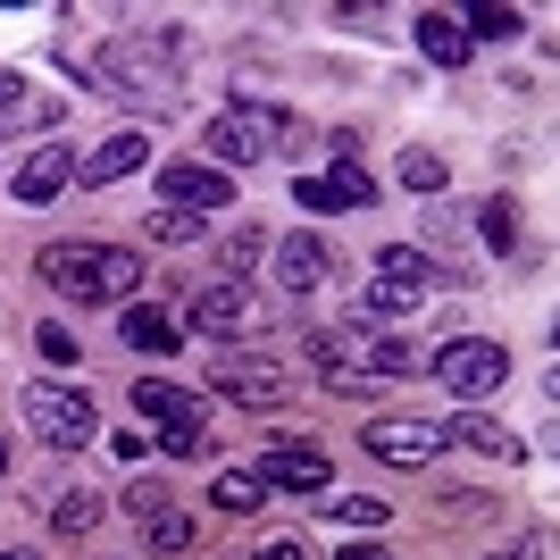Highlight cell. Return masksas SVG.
Listing matches in <instances>:
<instances>
[{
  "instance_id": "13",
  "label": "cell",
  "mask_w": 560,
  "mask_h": 560,
  "mask_svg": "<svg viewBox=\"0 0 560 560\" xmlns=\"http://www.w3.org/2000/svg\"><path fill=\"white\" fill-rule=\"evenodd\" d=\"M135 167H151V135H142V126H117L93 160H75V185H126Z\"/></svg>"
},
{
  "instance_id": "4",
  "label": "cell",
  "mask_w": 560,
  "mask_h": 560,
  "mask_svg": "<svg viewBox=\"0 0 560 560\" xmlns=\"http://www.w3.org/2000/svg\"><path fill=\"white\" fill-rule=\"evenodd\" d=\"M18 410H25V427H34L50 452H75V444H93V435H101L93 401L75 394V385H50V376H34V385H25Z\"/></svg>"
},
{
  "instance_id": "1",
  "label": "cell",
  "mask_w": 560,
  "mask_h": 560,
  "mask_svg": "<svg viewBox=\"0 0 560 560\" xmlns=\"http://www.w3.org/2000/svg\"><path fill=\"white\" fill-rule=\"evenodd\" d=\"M43 284H59L68 302H126L142 284V259L126 252V243H50Z\"/></svg>"
},
{
  "instance_id": "35",
  "label": "cell",
  "mask_w": 560,
  "mask_h": 560,
  "mask_svg": "<svg viewBox=\"0 0 560 560\" xmlns=\"http://www.w3.org/2000/svg\"><path fill=\"white\" fill-rule=\"evenodd\" d=\"M343 560H385V552H376V544H351V552Z\"/></svg>"
},
{
  "instance_id": "18",
  "label": "cell",
  "mask_w": 560,
  "mask_h": 560,
  "mask_svg": "<svg viewBox=\"0 0 560 560\" xmlns=\"http://www.w3.org/2000/svg\"><path fill=\"white\" fill-rule=\"evenodd\" d=\"M444 444L493 452V460H518V452H527V444H518V435H511V427H502V419H486V410H460V419L444 427Z\"/></svg>"
},
{
  "instance_id": "28",
  "label": "cell",
  "mask_w": 560,
  "mask_h": 560,
  "mask_svg": "<svg viewBox=\"0 0 560 560\" xmlns=\"http://www.w3.org/2000/svg\"><path fill=\"white\" fill-rule=\"evenodd\" d=\"M226 268H234V284H243L252 268H268V243H259V234H234V243H226Z\"/></svg>"
},
{
  "instance_id": "11",
  "label": "cell",
  "mask_w": 560,
  "mask_h": 560,
  "mask_svg": "<svg viewBox=\"0 0 560 560\" xmlns=\"http://www.w3.org/2000/svg\"><path fill=\"white\" fill-rule=\"evenodd\" d=\"M75 185V142L59 135V142H43V151H34V160L18 167V176H9V192H18L25 210H43V201H59V192Z\"/></svg>"
},
{
  "instance_id": "16",
  "label": "cell",
  "mask_w": 560,
  "mask_h": 560,
  "mask_svg": "<svg viewBox=\"0 0 560 560\" xmlns=\"http://www.w3.org/2000/svg\"><path fill=\"white\" fill-rule=\"evenodd\" d=\"M43 518H50V536H93L101 518H109V502H101V486H50L43 493Z\"/></svg>"
},
{
  "instance_id": "19",
  "label": "cell",
  "mask_w": 560,
  "mask_h": 560,
  "mask_svg": "<svg viewBox=\"0 0 560 560\" xmlns=\"http://www.w3.org/2000/svg\"><path fill=\"white\" fill-rule=\"evenodd\" d=\"M410 34H419V50L435 59V68H468V34H460V18H444V9H419V18H410Z\"/></svg>"
},
{
  "instance_id": "24",
  "label": "cell",
  "mask_w": 560,
  "mask_h": 560,
  "mask_svg": "<svg viewBox=\"0 0 560 560\" xmlns=\"http://www.w3.org/2000/svg\"><path fill=\"white\" fill-rule=\"evenodd\" d=\"M394 176H401L410 192H444V176H452V167H444V160H435V151L419 142V151H401V160H394Z\"/></svg>"
},
{
  "instance_id": "30",
  "label": "cell",
  "mask_w": 560,
  "mask_h": 560,
  "mask_svg": "<svg viewBox=\"0 0 560 560\" xmlns=\"http://www.w3.org/2000/svg\"><path fill=\"white\" fill-rule=\"evenodd\" d=\"M468 25H477V34H518V18H511V9H468V18H460V34H468Z\"/></svg>"
},
{
  "instance_id": "9",
  "label": "cell",
  "mask_w": 560,
  "mask_h": 560,
  "mask_svg": "<svg viewBox=\"0 0 560 560\" xmlns=\"http://www.w3.org/2000/svg\"><path fill=\"white\" fill-rule=\"evenodd\" d=\"M185 327L192 335H243V327H259V293L226 277V284H210V293L185 302Z\"/></svg>"
},
{
  "instance_id": "25",
  "label": "cell",
  "mask_w": 560,
  "mask_h": 560,
  "mask_svg": "<svg viewBox=\"0 0 560 560\" xmlns=\"http://www.w3.org/2000/svg\"><path fill=\"white\" fill-rule=\"evenodd\" d=\"M318 511H327V518H343V527H360V536H369V527H385V518H394V502H369V493H343V502H318Z\"/></svg>"
},
{
  "instance_id": "7",
  "label": "cell",
  "mask_w": 560,
  "mask_h": 560,
  "mask_svg": "<svg viewBox=\"0 0 560 560\" xmlns=\"http://www.w3.org/2000/svg\"><path fill=\"white\" fill-rule=\"evenodd\" d=\"M369 460H394V468H427V460H444V427L435 419H369Z\"/></svg>"
},
{
  "instance_id": "17",
  "label": "cell",
  "mask_w": 560,
  "mask_h": 560,
  "mask_svg": "<svg viewBox=\"0 0 560 560\" xmlns=\"http://www.w3.org/2000/svg\"><path fill=\"white\" fill-rule=\"evenodd\" d=\"M427 310V293L419 284H401V277H385V268H376L369 277V293H360V327L369 335H385V327H401V318H419Z\"/></svg>"
},
{
  "instance_id": "12",
  "label": "cell",
  "mask_w": 560,
  "mask_h": 560,
  "mask_svg": "<svg viewBox=\"0 0 560 560\" xmlns=\"http://www.w3.org/2000/svg\"><path fill=\"white\" fill-rule=\"evenodd\" d=\"M210 385L226 401H277L284 394V376H277L268 351H218V360H210Z\"/></svg>"
},
{
  "instance_id": "32",
  "label": "cell",
  "mask_w": 560,
  "mask_h": 560,
  "mask_svg": "<svg viewBox=\"0 0 560 560\" xmlns=\"http://www.w3.org/2000/svg\"><path fill=\"white\" fill-rule=\"evenodd\" d=\"M109 452H117V460H126V468H135L142 452H151V435H126V427H117V435H109Z\"/></svg>"
},
{
  "instance_id": "33",
  "label": "cell",
  "mask_w": 560,
  "mask_h": 560,
  "mask_svg": "<svg viewBox=\"0 0 560 560\" xmlns=\"http://www.w3.org/2000/svg\"><path fill=\"white\" fill-rule=\"evenodd\" d=\"M252 560H302V544H293V536H268V544H259Z\"/></svg>"
},
{
  "instance_id": "31",
  "label": "cell",
  "mask_w": 560,
  "mask_h": 560,
  "mask_svg": "<svg viewBox=\"0 0 560 560\" xmlns=\"http://www.w3.org/2000/svg\"><path fill=\"white\" fill-rule=\"evenodd\" d=\"M18 109H25V75H18V68H0V126H9Z\"/></svg>"
},
{
  "instance_id": "22",
  "label": "cell",
  "mask_w": 560,
  "mask_h": 560,
  "mask_svg": "<svg viewBox=\"0 0 560 560\" xmlns=\"http://www.w3.org/2000/svg\"><path fill=\"white\" fill-rule=\"evenodd\" d=\"M142 544H151V552H192V511H176V502L142 511Z\"/></svg>"
},
{
  "instance_id": "29",
  "label": "cell",
  "mask_w": 560,
  "mask_h": 560,
  "mask_svg": "<svg viewBox=\"0 0 560 560\" xmlns=\"http://www.w3.org/2000/svg\"><path fill=\"white\" fill-rule=\"evenodd\" d=\"M34 343H43V360H50V369H75V335L59 327V318H50V327L34 335Z\"/></svg>"
},
{
  "instance_id": "14",
  "label": "cell",
  "mask_w": 560,
  "mask_h": 560,
  "mask_svg": "<svg viewBox=\"0 0 560 560\" xmlns=\"http://www.w3.org/2000/svg\"><path fill=\"white\" fill-rule=\"evenodd\" d=\"M293 201L335 218V210H369L376 185H369V176H351V167H327V176H318V167H302V176H293Z\"/></svg>"
},
{
  "instance_id": "36",
  "label": "cell",
  "mask_w": 560,
  "mask_h": 560,
  "mask_svg": "<svg viewBox=\"0 0 560 560\" xmlns=\"http://www.w3.org/2000/svg\"><path fill=\"white\" fill-rule=\"evenodd\" d=\"M486 560H527V552H486Z\"/></svg>"
},
{
  "instance_id": "27",
  "label": "cell",
  "mask_w": 560,
  "mask_h": 560,
  "mask_svg": "<svg viewBox=\"0 0 560 560\" xmlns=\"http://www.w3.org/2000/svg\"><path fill=\"white\" fill-rule=\"evenodd\" d=\"M160 452L167 460H201V452H210V427H160Z\"/></svg>"
},
{
  "instance_id": "20",
  "label": "cell",
  "mask_w": 560,
  "mask_h": 560,
  "mask_svg": "<svg viewBox=\"0 0 560 560\" xmlns=\"http://www.w3.org/2000/svg\"><path fill=\"white\" fill-rule=\"evenodd\" d=\"M210 502L226 518H252V511H268V486H259L252 468H218V477H210Z\"/></svg>"
},
{
  "instance_id": "21",
  "label": "cell",
  "mask_w": 560,
  "mask_h": 560,
  "mask_svg": "<svg viewBox=\"0 0 560 560\" xmlns=\"http://www.w3.org/2000/svg\"><path fill=\"white\" fill-rule=\"evenodd\" d=\"M126 343H135V351H160V360H167V351L185 343V327H176L167 310H126Z\"/></svg>"
},
{
  "instance_id": "2",
  "label": "cell",
  "mask_w": 560,
  "mask_h": 560,
  "mask_svg": "<svg viewBox=\"0 0 560 560\" xmlns=\"http://www.w3.org/2000/svg\"><path fill=\"white\" fill-rule=\"evenodd\" d=\"M293 142V126H284L277 109H259V101H234V109H218L210 126H201V151H210L218 167H259L268 151H284Z\"/></svg>"
},
{
  "instance_id": "6",
  "label": "cell",
  "mask_w": 560,
  "mask_h": 560,
  "mask_svg": "<svg viewBox=\"0 0 560 560\" xmlns=\"http://www.w3.org/2000/svg\"><path fill=\"white\" fill-rule=\"evenodd\" d=\"M327 277H335L327 234H277V243H268V284H277V293L310 302V293H327Z\"/></svg>"
},
{
  "instance_id": "8",
  "label": "cell",
  "mask_w": 560,
  "mask_h": 560,
  "mask_svg": "<svg viewBox=\"0 0 560 560\" xmlns=\"http://www.w3.org/2000/svg\"><path fill=\"white\" fill-rule=\"evenodd\" d=\"M160 210H185V218H210V210H226L234 201V176L226 167H192V160H176V167H160Z\"/></svg>"
},
{
  "instance_id": "15",
  "label": "cell",
  "mask_w": 560,
  "mask_h": 560,
  "mask_svg": "<svg viewBox=\"0 0 560 560\" xmlns=\"http://www.w3.org/2000/svg\"><path fill=\"white\" fill-rule=\"evenodd\" d=\"M126 401H135V410H142L151 427H210V401H201V394H185V385H167V376H142V385H135Z\"/></svg>"
},
{
  "instance_id": "37",
  "label": "cell",
  "mask_w": 560,
  "mask_h": 560,
  "mask_svg": "<svg viewBox=\"0 0 560 560\" xmlns=\"http://www.w3.org/2000/svg\"><path fill=\"white\" fill-rule=\"evenodd\" d=\"M0 477H9V444H0Z\"/></svg>"
},
{
  "instance_id": "3",
  "label": "cell",
  "mask_w": 560,
  "mask_h": 560,
  "mask_svg": "<svg viewBox=\"0 0 560 560\" xmlns=\"http://www.w3.org/2000/svg\"><path fill=\"white\" fill-rule=\"evenodd\" d=\"M310 351H318L335 376H410L419 369V351L401 343V335H369V327H318Z\"/></svg>"
},
{
  "instance_id": "23",
  "label": "cell",
  "mask_w": 560,
  "mask_h": 560,
  "mask_svg": "<svg viewBox=\"0 0 560 560\" xmlns=\"http://www.w3.org/2000/svg\"><path fill=\"white\" fill-rule=\"evenodd\" d=\"M477 234H486V252H493V259H511V252H518V201H511V192H493L486 210H477Z\"/></svg>"
},
{
  "instance_id": "26",
  "label": "cell",
  "mask_w": 560,
  "mask_h": 560,
  "mask_svg": "<svg viewBox=\"0 0 560 560\" xmlns=\"http://www.w3.org/2000/svg\"><path fill=\"white\" fill-rule=\"evenodd\" d=\"M142 234H151V243H167V252H185V243H201V218H185V210H151V218H142Z\"/></svg>"
},
{
  "instance_id": "10",
  "label": "cell",
  "mask_w": 560,
  "mask_h": 560,
  "mask_svg": "<svg viewBox=\"0 0 560 560\" xmlns=\"http://www.w3.org/2000/svg\"><path fill=\"white\" fill-rule=\"evenodd\" d=\"M252 477H259L268 493H327L335 468H327V452H310V444H268V452L252 460Z\"/></svg>"
},
{
  "instance_id": "5",
  "label": "cell",
  "mask_w": 560,
  "mask_h": 560,
  "mask_svg": "<svg viewBox=\"0 0 560 560\" xmlns=\"http://www.w3.org/2000/svg\"><path fill=\"white\" fill-rule=\"evenodd\" d=\"M435 376H444L452 401H486L502 376H511V351L493 343V335H452L444 351H435Z\"/></svg>"
},
{
  "instance_id": "34",
  "label": "cell",
  "mask_w": 560,
  "mask_h": 560,
  "mask_svg": "<svg viewBox=\"0 0 560 560\" xmlns=\"http://www.w3.org/2000/svg\"><path fill=\"white\" fill-rule=\"evenodd\" d=\"M0 560H43V552H25V544H0Z\"/></svg>"
}]
</instances>
